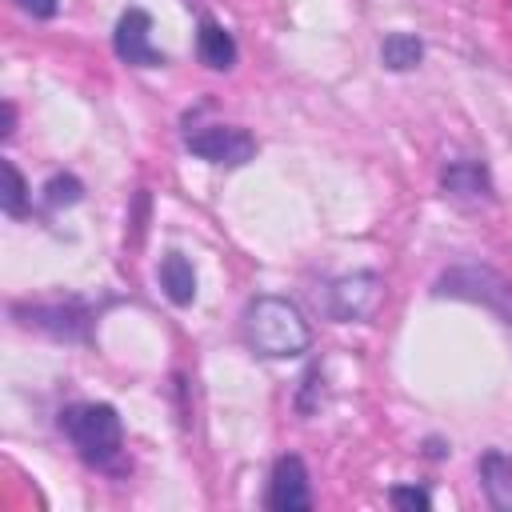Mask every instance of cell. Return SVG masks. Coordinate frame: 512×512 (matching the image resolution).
Wrapping results in <instances>:
<instances>
[{"instance_id":"obj_1","label":"cell","mask_w":512,"mask_h":512,"mask_svg":"<svg viewBox=\"0 0 512 512\" xmlns=\"http://www.w3.org/2000/svg\"><path fill=\"white\" fill-rule=\"evenodd\" d=\"M244 340L252 344V352L268 356V360H288L308 352L312 344V328L304 320V312L284 300V296H256L244 308Z\"/></svg>"},{"instance_id":"obj_2","label":"cell","mask_w":512,"mask_h":512,"mask_svg":"<svg viewBox=\"0 0 512 512\" xmlns=\"http://www.w3.org/2000/svg\"><path fill=\"white\" fill-rule=\"evenodd\" d=\"M60 428L84 464L108 468L124 448V424L112 404H72L60 412Z\"/></svg>"},{"instance_id":"obj_3","label":"cell","mask_w":512,"mask_h":512,"mask_svg":"<svg viewBox=\"0 0 512 512\" xmlns=\"http://www.w3.org/2000/svg\"><path fill=\"white\" fill-rule=\"evenodd\" d=\"M184 148L208 164H224V168H240L256 156V140L252 132L236 128V124H212V128H196L184 136Z\"/></svg>"},{"instance_id":"obj_4","label":"cell","mask_w":512,"mask_h":512,"mask_svg":"<svg viewBox=\"0 0 512 512\" xmlns=\"http://www.w3.org/2000/svg\"><path fill=\"white\" fill-rule=\"evenodd\" d=\"M112 48L124 64H136V68H160L164 64V52L152 44V16L144 8L120 12L116 32H112Z\"/></svg>"},{"instance_id":"obj_5","label":"cell","mask_w":512,"mask_h":512,"mask_svg":"<svg viewBox=\"0 0 512 512\" xmlns=\"http://www.w3.org/2000/svg\"><path fill=\"white\" fill-rule=\"evenodd\" d=\"M380 296H384V284L376 272H352L328 288V312L336 320H368L380 308Z\"/></svg>"},{"instance_id":"obj_6","label":"cell","mask_w":512,"mask_h":512,"mask_svg":"<svg viewBox=\"0 0 512 512\" xmlns=\"http://www.w3.org/2000/svg\"><path fill=\"white\" fill-rule=\"evenodd\" d=\"M264 504L272 512H308L312 508V488H308V468L300 456H280L272 464V476H268V496Z\"/></svg>"},{"instance_id":"obj_7","label":"cell","mask_w":512,"mask_h":512,"mask_svg":"<svg viewBox=\"0 0 512 512\" xmlns=\"http://www.w3.org/2000/svg\"><path fill=\"white\" fill-rule=\"evenodd\" d=\"M440 188H444V196H452L456 204H468V208H480L492 200V176L480 160H448L440 168Z\"/></svg>"},{"instance_id":"obj_8","label":"cell","mask_w":512,"mask_h":512,"mask_svg":"<svg viewBox=\"0 0 512 512\" xmlns=\"http://www.w3.org/2000/svg\"><path fill=\"white\" fill-rule=\"evenodd\" d=\"M480 488L496 512H512V456L500 448H488L480 456Z\"/></svg>"},{"instance_id":"obj_9","label":"cell","mask_w":512,"mask_h":512,"mask_svg":"<svg viewBox=\"0 0 512 512\" xmlns=\"http://www.w3.org/2000/svg\"><path fill=\"white\" fill-rule=\"evenodd\" d=\"M196 56L212 72H228L236 64V40H232V32L224 24H216V20L204 16L200 20V32H196Z\"/></svg>"},{"instance_id":"obj_10","label":"cell","mask_w":512,"mask_h":512,"mask_svg":"<svg viewBox=\"0 0 512 512\" xmlns=\"http://www.w3.org/2000/svg\"><path fill=\"white\" fill-rule=\"evenodd\" d=\"M156 276H160V288H164V296H168L172 304L184 308V304L196 300V268H192V260H188L184 252H164Z\"/></svg>"},{"instance_id":"obj_11","label":"cell","mask_w":512,"mask_h":512,"mask_svg":"<svg viewBox=\"0 0 512 512\" xmlns=\"http://www.w3.org/2000/svg\"><path fill=\"white\" fill-rule=\"evenodd\" d=\"M380 60H384L388 72H408L424 60V44L412 32H388L384 44H380Z\"/></svg>"},{"instance_id":"obj_12","label":"cell","mask_w":512,"mask_h":512,"mask_svg":"<svg viewBox=\"0 0 512 512\" xmlns=\"http://www.w3.org/2000/svg\"><path fill=\"white\" fill-rule=\"evenodd\" d=\"M24 324H36V328H48V332H56V336H80L84 332V312L76 308V304H68V308H44V304H36V308H28V320Z\"/></svg>"},{"instance_id":"obj_13","label":"cell","mask_w":512,"mask_h":512,"mask_svg":"<svg viewBox=\"0 0 512 512\" xmlns=\"http://www.w3.org/2000/svg\"><path fill=\"white\" fill-rule=\"evenodd\" d=\"M84 196V184L72 176V172H56L48 184H44V204L48 208H68Z\"/></svg>"},{"instance_id":"obj_14","label":"cell","mask_w":512,"mask_h":512,"mask_svg":"<svg viewBox=\"0 0 512 512\" xmlns=\"http://www.w3.org/2000/svg\"><path fill=\"white\" fill-rule=\"evenodd\" d=\"M388 504H392L396 512H428V508H432V496H428V488H420V484H392V488H388Z\"/></svg>"},{"instance_id":"obj_15","label":"cell","mask_w":512,"mask_h":512,"mask_svg":"<svg viewBox=\"0 0 512 512\" xmlns=\"http://www.w3.org/2000/svg\"><path fill=\"white\" fill-rule=\"evenodd\" d=\"M4 180H8V188H4V212L8 216H24V204H28V184H24V176H20V168L12 164V160H4Z\"/></svg>"},{"instance_id":"obj_16","label":"cell","mask_w":512,"mask_h":512,"mask_svg":"<svg viewBox=\"0 0 512 512\" xmlns=\"http://www.w3.org/2000/svg\"><path fill=\"white\" fill-rule=\"evenodd\" d=\"M28 16H36V20H52L56 12H60V0H16Z\"/></svg>"},{"instance_id":"obj_17","label":"cell","mask_w":512,"mask_h":512,"mask_svg":"<svg viewBox=\"0 0 512 512\" xmlns=\"http://www.w3.org/2000/svg\"><path fill=\"white\" fill-rule=\"evenodd\" d=\"M16 132V108L12 104H4V140Z\"/></svg>"}]
</instances>
